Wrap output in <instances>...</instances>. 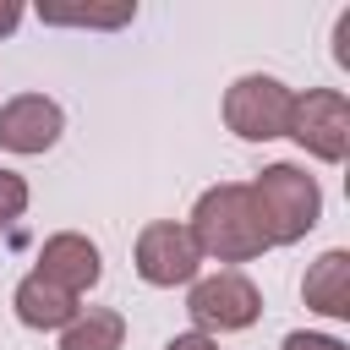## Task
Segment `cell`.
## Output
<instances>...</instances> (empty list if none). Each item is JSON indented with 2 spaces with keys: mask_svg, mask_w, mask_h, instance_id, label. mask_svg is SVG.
Wrapping results in <instances>:
<instances>
[{
  "mask_svg": "<svg viewBox=\"0 0 350 350\" xmlns=\"http://www.w3.org/2000/svg\"><path fill=\"white\" fill-rule=\"evenodd\" d=\"M191 241L202 257H219V262H252L262 257L273 241H268V224H262V208L252 197L246 180H224V186H208L191 208Z\"/></svg>",
  "mask_w": 350,
  "mask_h": 350,
  "instance_id": "obj_1",
  "label": "cell"
},
{
  "mask_svg": "<svg viewBox=\"0 0 350 350\" xmlns=\"http://www.w3.org/2000/svg\"><path fill=\"white\" fill-rule=\"evenodd\" d=\"M252 186V197H257V208H262V224H268V241L273 246H290V241H301L306 230H317V219H323V191H317V180L306 175V170H295V164H268V170H257V180H246Z\"/></svg>",
  "mask_w": 350,
  "mask_h": 350,
  "instance_id": "obj_2",
  "label": "cell"
},
{
  "mask_svg": "<svg viewBox=\"0 0 350 350\" xmlns=\"http://www.w3.org/2000/svg\"><path fill=\"white\" fill-rule=\"evenodd\" d=\"M284 137H295L312 159L339 164L350 153V98L339 88H306V93H295Z\"/></svg>",
  "mask_w": 350,
  "mask_h": 350,
  "instance_id": "obj_3",
  "label": "cell"
},
{
  "mask_svg": "<svg viewBox=\"0 0 350 350\" xmlns=\"http://www.w3.org/2000/svg\"><path fill=\"white\" fill-rule=\"evenodd\" d=\"M186 312H191L197 334H208V339H213V334L252 328V323L262 317V295H257V284H252L246 273L224 268V273H213V279H197V284H191Z\"/></svg>",
  "mask_w": 350,
  "mask_h": 350,
  "instance_id": "obj_4",
  "label": "cell"
},
{
  "mask_svg": "<svg viewBox=\"0 0 350 350\" xmlns=\"http://www.w3.org/2000/svg\"><path fill=\"white\" fill-rule=\"evenodd\" d=\"M290 104H295V93L279 77H257L252 71L224 93V126L235 137H246V142H268V137H284Z\"/></svg>",
  "mask_w": 350,
  "mask_h": 350,
  "instance_id": "obj_5",
  "label": "cell"
},
{
  "mask_svg": "<svg viewBox=\"0 0 350 350\" xmlns=\"http://www.w3.org/2000/svg\"><path fill=\"white\" fill-rule=\"evenodd\" d=\"M197 262H202V252H197L191 230L175 224V219H159V224H148L137 235V273L148 284H159V290L191 284L197 279Z\"/></svg>",
  "mask_w": 350,
  "mask_h": 350,
  "instance_id": "obj_6",
  "label": "cell"
},
{
  "mask_svg": "<svg viewBox=\"0 0 350 350\" xmlns=\"http://www.w3.org/2000/svg\"><path fill=\"white\" fill-rule=\"evenodd\" d=\"M60 126H66V115L44 93H16V98L0 104V148L5 153H44V148H55Z\"/></svg>",
  "mask_w": 350,
  "mask_h": 350,
  "instance_id": "obj_7",
  "label": "cell"
},
{
  "mask_svg": "<svg viewBox=\"0 0 350 350\" xmlns=\"http://www.w3.org/2000/svg\"><path fill=\"white\" fill-rule=\"evenodd\" d=\"M33 273H38V279H49V284H60L66 295H77V301H82V290H93V284H98L104 262H98V246H93L88 235L60 230V235H49V241H44V252H38V268H33Z\"/></svg>",
  "mask_w": 350,
  "mask_h": 350,
  "instance_id": "obj_8",
  "label": "cell"
},
{
  "mask_svg": "<svg viewBox=\"0 0 350 350\" xmlns=\"http://www.w3.org/2000/svg\"><path fill=\"white\" fill-rule=\"evenodd\" d=\"M301 295H306V306L323 312V317H350V252H345V246L323 252V257L306 268Z\"/></svg>",
  "mask_w": 350,
  "mask_h": 350,
  "instance_id": "obj_9",
  "label": "cell"
},
{
  "mask_svg": "<svg viewBox=\"0 0 350 350\" xmlns=\"http://www.w3.org/2000/svg\"><path fill=\"white\" fill-rule=\"evenodd\" d=\"M11 306H16V317H22L27 328H66V323L82 312L77 295H66L60 284H49V279H38V273H27V279L16 284Z\"/></svg>",
  "mask_w": 350,
  "mask_h": 350,
  "instance_id": "obj_10",
  "label": "cell"
},
{
  "mask_svg": "<svg viewBox=\"0 0 350 350\" xmlns=\"http://www.w3.org/2000/svg\"><path fill=\"white\" fill-rule=\"evenodd\" d=\"M120 339H126V317L109 306H88L66 323L60 350H120Z\"/></svg>",
  "mask_w": 350,
  "mask_h": 350,
  "instance_id": "obj_11",
  "label": "cell"
},
{
  "mask_svg": "<svg viewBox=\"0 0 350 350\" xmlns=\"http://www.w3.org/2000/svg\"><path fill=\"white\" fill-rule=\"evenodd\" d=\"M38 16L55 27H126L137 5H104V11L98 5H38Z\"/></svg>",
  "mask_w": 350,
  "mask_h": 350,
  "instance_id": "obj_12",
  "label": "cell"
},
{
  "mask_svg": "<svg viewBox=\"0 0 350 350\" xmlns=\"http://www.w3.org/2000/svg\"><path fill=\"white\" fill-rule=\"evenodd\" d=\"M22 208H27V180L11 175V170H0V224L22 219Z\"/></svg>",
  "mask_w": 350,
  "mask_h": 350,
  "instance_id": "obj_13",
  "label": "cell"
},
{
  "mask_svg": "<svg viewBox=\"0 0 350 350\" xmlns=\"http://www.w3.org/2000/svg\"><path fill=\"white\" fill-rule=\"evenodd\" d=\"M284 350H345L339 339H328V334H284Z\"/></svg>",
  "mask_w": 350,
  "mask_h": 350,
  "instance_id": "obj_14",
  "label": "cell"
},
{
  "mask_svg": "<svg viewBox=\"0 0 350 350\" xmlns=\"http://www.w3.org/2000/svg\"><path fill=\"white\" fill-rule=\"evenodd\" d=\"M164 350H219V345H213L208 334H197V328H191V334H175V339H170Z\"/></svg>",
  "mask_w": 350,
  "mask_h": 350,
  "instance_id": "obj_15",
  "label": "cell"
},
{
  "mask_svg": "<svg viewBox=\"0 0 350 350\" xmlns=\"http://www.w3.org/2000/svg\"><path fill=\"white\" fill-rule=\"evenodd\" d=\"M16 22H22V5H16V0H0V38H5Z\"/></svg>",
  "mask_w": 350,
  "mask_h": 350,
  "instance_id": "obj_16",
  "label": "cell"
}]
</instances>
